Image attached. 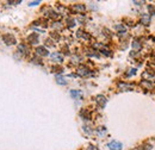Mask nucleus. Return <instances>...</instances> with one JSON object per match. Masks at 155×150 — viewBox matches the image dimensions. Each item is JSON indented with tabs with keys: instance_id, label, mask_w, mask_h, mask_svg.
Returning <instances> with one entry per match:
<instances>
[{
	"instance_id": "dca6fc26",
	"label": "nucleus",
	"mask_w": 155,
	"mask_h": 150,
	"mask_svg": "<svg viewBox=\"0 0 155 150\" xmlns=\"http://www.w3.org/2000/svg\"><path fill=\"white\" fill-rule=\"evenodd\" d=\"M19 50H20V51H23V53H26V48L24 47V45H19Z\"/></svg>"
},
{
	"instance_id": "f3484780",
	"label": "nucleus",
	"mask_w": 155,
	"mask_h": 150,
	"mask_svg": "<svg viewBox=\"0 0 155 150\" xmlns=\"http://www.w3.org/2000/svg\"><path fill=\"white\" fill-rule=\"evenodd\" d=\"M41 1H32V2H29V6H35V5H38Z\"/></svg>"
},
{
	"instance_id": "f03ea898",
	"label": "nucleus",
	"mask_w": 155,
	"mask_h": 150,
	"mask_svg": "<svg viewBox=\"0 0 155 150\" xmlns=\"http://www.w3.org/2000/svg\"><path fill=\"white\" fill-rule=\"evenodd\" d=\"M4 42H5L6 44L11 45V44H13V43L16 42V39H14V37H13L12 35H5V36H4Z\"/></svg>"
},
{
	"instance_id": "1a4fd4ad",
	"label": "nucleus",
	"mask_w": 155,
	"mask_h": 150,
	"mask_svg": "<svg viewBox=\"0 0 155 150\" xmlns=\"http://www.w3.org/2000/svg\"><path fill=\"white\" fill-rule=\"evenodd\" d=\"M71 95L73 98H80L81 96V92L80 91H71Z\"/></svg>"
},
{
	"instance_id": "ddd939ff",
	"label": "nucleus",
	"mask_w": 155,
	"mask_h": 150,
	"mask_svg": "<svg viewBox=\"0 0 155 150\" xmlns=\"http://www.w3.org/2000/svg\"><path fill=\"white\" fill-rule=\"evenodd\" d=\"M148 10H149V13H150V16L155 14V7L153 6V5H149V6H148Z\"/></svg>"
},
{
	"instance_id": "6ab92c4d",
	"label": "nucleus",
	"mask_w": 155,
	"mask_h": 150,
	"mask_svg": "<svg viewBox=\"0 0 155 150\" xmlns=\"http://www.w3.org/2000/svg\"><path fill=\"white\" fill-rule=\"evenodd\" d=\"M135 73H136V69L134 68V69H131V70H130V73H129V75H135Z\"/></svg>"
},
{
	"instance_id": "9b49d317",
	"label": "nucleus",
	"mask_w": 155,
	"mask_h": 150,
	"mask_svg": "<svg viewBox=\"0 0 155 150\" xmlns=\"http://www.w3.org/2000/svg\"><path fill=\"white\" fill-rule=\"evenodd\" d=\"M56 80H57V82H59L60 85H66V84H67V82H66V80H64L62 76H60V75H57V76H56Z\"/></svg>"
},
{
	"instance_id": "7ed1b4c3",
	"label": "nucleus",
	"mask_w": 155,
	"mask_h": 150,
	"mask_svg": "<svg viewBox=\"0 0 155 150\" xmlns=\"http://www.w3.org/2000/svg\"><path fill=\"white\" fill-rule=\"evenodd\" d=\"M36 54L39 55V56H47L49 53H48V50H47L44 47H38L36 49Z\"/></svg>"
},
{
	"instance_id": "39448f33",
	"label": "nucleus",
	"mask_w": 155,
	"mask_h": 150,
	"mask_svg": "<svg viewBox=\"0 0 155 150\" xmlns=\"http://www.w3.org/2000/svg\"><path fill=\"white\" fill-rule=\"evenodd\" d=\"M95 99H97V103L99 104L101 107H104V106L106 105V98H105L104 95H98Z\"/></svg>"
},
{
	"instance_id": "a211bd4d",
	"label": "nucleus",
	"mask_w": 155,
	"mask_h": 150,
	"mask_svg": "<svg viewBox=\"0 0 155 150\" xmlns=\"http://www.w3.org/2000/svg\"><path fill=\"white\" fill-rule=\"evenodd\" d=\"M68 24H69V25H68L69 28H73L74 26V20H68Z\"/></svg>"
},
{
	"instance_id": "423d86ee",
	"label": "nucleus",
	"mask_w": 155,
	"mask_h": 150,
	"mask_svg": "<svg viewBox=\"0 0 155 150\" xmlns=\"http://www.w3.org/2000/svg\"><path fill=\"white\" fill-rule=\"evenodd\" d=\"M51 60L56 61V62H62V56L60 53H54V54H51Z\"/></svg>"
},
{
	"instance_id": "6e6552de",
	"label": "nucleus",
	"mask_w": 155,
	"mask_h": 150,
	"mask_svg": "<svg viewBox=\"0 0 155 150\" xmlns=\"http://www.w3.org/2000/svg\"><path fill=\"white\" fill-rule=\"evenodd\" d=\"M88 73H91V70L87 69L86 67H80L79 68V74L80 75H88Z\"/></svg>"
},
{
	"instance_id": "20e7f679",
	"label": "nucleus",
	"mask_w": 155,
	"mask_h": 150,
	"mask_svg": "<svg viewBox=\"0 0 155 150\" xmlns=\"http://www.w3.org/2000/svg\"><path fill=\"white\" fill-rule=\"evenodd\" d=\"M141 23H142L143 25L148 26L149 23H150V16H148V14H142V17H141Z\"/></svg>"
},
{
	"instance_id": "9d476101",
	"label": "nucleus",
	"mask_w": 155,
	"mask_h": 150,
	"mask_svg": "<svg viewBox=\"0 0 155 150\" xmlns=\"http://www.w3.org/2000/svg\"><path fill=\"white\" fill-rule=\"evenodd\" d=\"M87 33H85L83 31H81V30H79L78 31V37H82V38H85V39H88L90 38V36H86Z\"/></svg>"
},
{
	"instance_id": "2eb2a0df",
	"label": "nucleus",
	"mask_w": 155,
	"mask_h": 150,
	"mask_svg": "<svg viewBox=\"0 0 155 150\" xmlns=\"http://www.w3.org/2000/svg\"><path fill=\"white\" fill-rule=\"evenodd\" d=\"M132 47L135 48V49H140V48H141V44H140L137 41H134V42H132Z\"/></svg>"
},
{
	"instance_id": "0eeeda50",
	"label": "nucleus",
	"mask_w": 155,
	"mask_h": 150,
	"mask_svg": "<svg viewBox=\"0 0 155 150\" xmlns=\"http://www.w3.org/2000/svg\"><path fill=\"white\" fill-rule=\"evenodd\" d=\"M27 41H29L31 44H37V43H38V36H37V35H31L30 37L27 38Z\"/></svg>"
},
{
	"instance_id": "f257e3e1",
	"label": "nucleus",
	"mask_w": 155,
	"mask_h": 150,
	"mask_svg": "<svg viewBox=\"0 0 155 150\" xmlns=\"http://www.w3.org/2000/svg\"><path fill=\"white\" fill-rule=\"evenodd\" d=\"M122 147H123L122 143H120V142H117V141H112L107 144V148L111 150H120Z\"/></svg>"
},
{
	"instance_id": "f8f14e48",
	"label": "nucleus",
	"mask_w": 155,
	"mask_h": 150,
	"mask_svg": "<svg viewBox=\"0 0 155 150\" xmlns=\"http://www.w3.org/2000/svg\"><path fill=\"white\" fill-rule=\"evenodd\" d=\"M75 11H85V6L83 5H75L73 7Z\"/></svg>"
},
{
	"instance_id": "4468645a",
	"label": "nucleus",
	"mask_w": 155,
	"mask_h": 150,
	"mask_svg": "<svg viewBox=\"0 0 155 150\" xmlns=\"http://www.w3.org/2000/svg\"><path fill=\"white\" fill-rule=\"evenodd\" d=\"M116 29H117L118 31H120V32H125V31H127V29L124 28L123 25H116Z\"/></svg>"
}]
</instances>
